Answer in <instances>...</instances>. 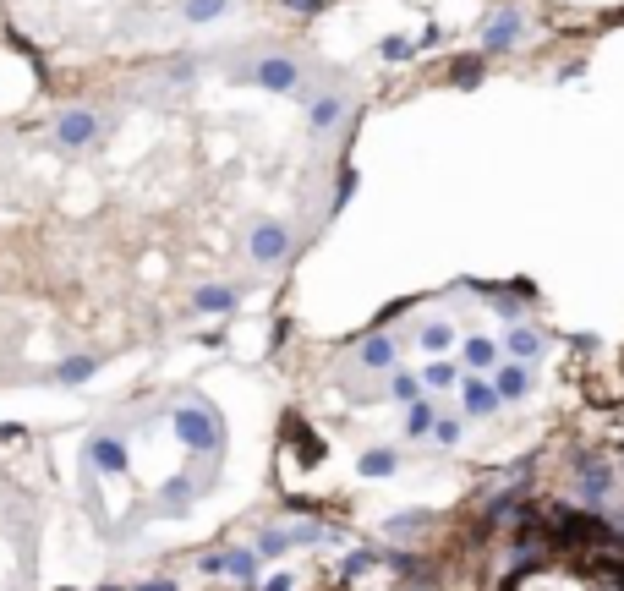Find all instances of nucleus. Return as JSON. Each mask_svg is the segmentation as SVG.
<instances>
[{"instance_id": "dca6fc26", "label": "nucleus", "mask_w": 624, "mask_h": 591, "mask_svg": "<svg viewBox=\"0 0 624 591\" xmlns=\"http://www.w3.org/2000/svg\"><path fill=\"white\" fill-rule=\"evenodd\" d=\"M203 575H214V581H219V575H225V553H203Z\"/></svg>"}, {"instance_id": "ddd939ff", "label": "nucleus", "mask_w": 624, "mask_h": 591, "mask_svg": "<svg viewBox=\"0 0 624 591\" xmlns=\"http://www.w3.org/2000/svg\"><path fill=\"white\" fill-rule=\"evenodd\" d=\"M159 504L176 509V515H187V509H192V482L187 477H170L165 488H159Z\"/></svg>"}, {"instance_id": "2eb2a0df", "label": "nucleus", "mask_w": 624, "mask_h": 591, "mask_svg": "<svg viewBox=\"0 0 624 591\" xmlns=\"http://www.w3.org/2000/svg\"><path fill=\"white\" fill-rule=\"evenodd\" d=\"M258 591H296V575H285V570H280V575H269V581H263Z\"/></svg>"}, {"instance_id": "9d476101", "label": "nucleus", "mask_w": 624, "mask_h": 591, "mask_svg": "<svg viewBox=\"0 0 624 591\" xmlns=\"http://www.w3.org/2000/svg\"><path fill=\"white\" fill-rule=\"evenodd\" d=\"M94 373H99V356H66L61 367H50V384H61V389H77V384H88Z\"/></svg>"}, {"instance_id": "4468645a", "label": "nucleus", "mask_w": 624, "mask_h": 591, "mask_svg": "<svg viewBox=\"0 0 624 591\" xmlns=\"http://www.w3.org/2000/svg\"><path fill=\"white\" fill-rule=\"evenodd\" d=\"M285 548H291V531H263L258 537V559H280Z\"/></svg>"}, {"instance_id": "0eeeda50", "label": "nucleus", "mask_w": 624, "mask_h": 591, "mask_svg": "<svg viewBox=\"0 0 624 591\" xmlns=\"http://www.w3.org/2000/svg\"><path fill=\"white\" fill-rule=\"evenodd\" d=\"M345 121V94H312L307 99V126H312V132H334V126H340Z\"/></svg>"}, {"instance_id": "f3484780", "label": "nucleus", "mask_w": 624, "mask_h": 591, "mask_svg": "<svg viewBox=\"0 0 624 591\" xmlns=\"http://www.w3.org/2000/svg\"><path fill=\"white\" fill-rule=\"evenodd\" d=\"M126 591H176V581H143V586H126Z\"/></svg>"}, {"instance_id": "1a4fd4ad", "label": "nucleus", "mask_w": 624, "mask_h": 591, "mask_svg": "<svg viewBox=\"0 0 624 591\" xmlns=\"http://www.w3.org/2000/svg\"><path fill=\"white\" fill-rule=\"evenodd\" d=\"M192 307H198V312H214V318H225V312L241 307V291H236V285H198V291H192Z\"/></svg>"}, {"instance_id": "20e7f679", "label": "nucleus", "mask_w": 624, "mask_h": 591, "mask_svg": "<svg viewBox=\"0 0 624 591\" xmlns=\"http://www.w3.org/2000/svg\"><path fill=\"white\" fill-rule=\"evenodd\" d=\"M83 455H88L94 471H104V477H126V471H132V455H126V444L115 433H94L83 444Z\"/></svg>"}, {"instance_id": "6e6552de", "label": "nucleus", "mask_w": 624, "mask_h": 591, "mask_svg": "<svg viewBox=\"0 0 624 591\" xmlns=\"http://www.w3.org/2000/svg\"><path fill=\"white\" fill-rule=\"evenodd\" d=\"M395 471H400V449H389V444L356 455V477H367V482H384V477H395Z\"/></svg>"}, {"instance_id": "f03ea898", "label": "nucleus", "mask_w": 624, "mask_h": 591, "mask_svg": "<svg viewBox=\"0 0 624 591\" xmlns=\"http://www.w3.org/2000/svg\"><path fill=\"white\" fill-rule=\"evenodd\" d=\"M99 137H104V115L94 110V104H72V110L55 115V143L72 148V154L77 148H94Z\"/></svg>"}, {"instance_id": "39448f33", "label": "nucleus", "mask_w": 624, "mask_h": 591, "mask_svg": "<svg viewBox=\"0 0 624 591\" xmlns=\"http://www.w3.org/2000/svg\"><path fill=\"white\" fill-rule=\"evenodd\" d=\"M247 252H252V263H258V269H269V263H280L285 252H291V230L269 219V225H258L247 236Z\"/></svg>"}, {"instance_id": "f257e3e1", "label": "nucleus", "mask_w": 624, "mask_h": 591, "mask_svg": "<svg viewBox=\"0 0 624 591\" xmlns=\"http://www.w3.org/2000/svg\"><path fill=\"white\" fill-rule=\"evenodd\" d=\"M170 433L187 449H198V455H214L219 449V416L208 411V405H181V411L170 416Z\"/></svg>"}, {"instance_id": "9b49d317", "label": "nucleus", "mask_w": 624, "mask_h": 591, "mask_svg": "<svg viewBox=\"0 0 624 591\" xmlns=\"http://www.w3.org/2000/svg\"><path fill=\"white\" fill-rule=\"evenodd\" d=\"M230 6H236V0H181V17H187L192 28H208V22H219Z\"/></svg>"}, {"instance_id": "7ed1b4c3", "label": "nucleus", "mask_w": 624, "mask_h": 591, "mask_svg": "<svg viewBox=\"0 0 624 591\" xmlns=\"http://www.w3.org/2000/svg\"><path fill=\"white\" fill-rule=\"evenodd\" d=\"M247 77L263 88V94H302V66H296L291 55H263Z\"/></svg>"}, {"instance_id": "f8f14e48", "label": "nucleus", "mask_w": 624, "mask_h": 591, "mask_svg": "<svg viewBox=\"0 0 624 591\" xmlns=\"http://www.w3.org/2000/svg\"><path fill=\"white\" fill-rule=\"evenodd\" d=\"M258 548H230L225 553V575H236V581H252V575H258ZM252 586H258V581H252Z\"/></svg>"}, {"instance_id": "a211bd4d", "label": "nucleus", "mask_w": 624, "mask_h": 591, "mask_svg": "<svg viewBox=\"0 0 624 591\" xmlns=\"http://www.w3.org/2000/svg\"><path fill=\"white\" fill-rule=\"evenodd\" d=\"M104 591H126V586H104Z\"/></svg>"}, {"instance_id": "423d86ee", "label": "nucleus", "mask_w": 624, "mask_h": 591, "mask_svg": "<svg viewBox=\"0 0 624 591\" xmlns=\"http://www.w3.org/2000/svg\"><path fill=\"white\" fill-rule=\"evenodd\" d=\"M395 362H400V345L389 340V334H367V340L356 345V367H362V373H389Z\"/></svg>"}]
</instances>
